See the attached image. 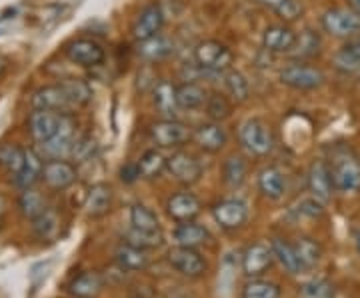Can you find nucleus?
Listing matches in <instances>:
<instances>
[{
    "label": "nucleus",
    "instance_id": "f257e3e1",
    "mask_svg": "<svg viewBox=\"0 0 360 298\" xmlns=\"http://www.w3.org/2000/svg\"><path fill=\"white\" fill-rule=\"evenodd\" d=\"M238 143L248 155L264 158L274 150V134L262 118H246L238 129Z\"/></svg>",
    "mask_w": 360,
    "mask_h": 298
},
{
    "label": "nucleus",
    "instance_id": "f03ea898",
    "mask_svg": "<svg viewBox=\"0 0 360 298\" xmlns=\"http://www.w3.org/2000/svg\"><path fill=\"white\" fill-rule=\"evenodd\" d=\"M150 138L158 148L179 150L193 141V129L179 118H160L150 124Z\"/></svg>",
    "mask_w": 360,
    "mask_h": 298
},
{
    "label": "nucleus",
    "instance_id": "7ed1b4c3",
    "mask_svg": "<svg viewBox=\"0 0 360 298\" xmlns=\"http://www.w3.org/2000/svg\"><path fill=\"white\" fill-rule=\"evenodd\" d=\"M330 164V174L336 193H359L360 190V162L352 153H336Z\"/></svg>",
    "mask_w": 360,
    "mask_h": 298
},
{
    "label": "nucleus",
    "instance_id": "20e7f679",
    "mask_svg": "<svg viewBox=\"0 0 360 298\" xmlns=\"http://www.w3.org/2000/svg\"><path fill=\"white\" fill-rule=\"evenodd\" d=\"M281 82L292 91H316L324 84V72L309 63H290L281 70Z\"/></svg>",
    "mask_w": 360,
    "mask_h": 298
},
{
    "label": "nucleus",
    "instance_id": "39448f33",
    "mask_svg": "<svg viewBox=\"0 0 360 298\" xmlns=\"http://www.w3.org/2000/svg\"><path fill=\"white\" fill-rule=\"evenodd\" d=\"M167 262L184 278H202L208 273V262L206 259L198 252V248H188L174 245L167 252Z\"/></svg>",
    "mask_w": 360,
    "mask_h": 298
},
{
    "label": "nucleus",
    "instance_id": "423d86ee",
    "mask_svg": "<svg viewBox=\"0 0 360 298\" xmlns=\"http://www.w3.org/2000/svg\"><path fill=\"white\" fill-rule=\"evenodd\" d=\"M194 63L208 72H224L234 63V54L219 40H202L194 48Z\"/></svg>",
    "mask_w": 360,
    "mask_h": 298
},
{
    "label": "nucleus",
    "instance_id": "0eeeda50",
    "mask_svg": "<svg viewBox=\"0 0 360 298\" xmlns=\"http://www.w3.org/2000/svg\"><path fill=\"white\" fill-rule=\"evenodd\" d=\"M75 143H77V120L72 117V112H65L60 118L58 132L52 136L51 141L40 144L42 156H46L49 160L66 158V156L72 155Z\"/></svg>",
    "mask_w": 360,
    "mask_h": 298
},
{
    "label": "nucleus",
    "instance_id": "6e6552de",
    "mask_svg": "<svg viewBox=\"0 0 360 298\" xmlns=\"http://www.w3.org/2000/svg\"><path fill=\"white\" fill-rule=\"evenodd\" d=\"M321 25L326 34L335 37V39H350L354 34H360V16L352 13L350 8H328L322 14Z\"/></svg>",
    "mask_w": 360,
    "mask_h": 298
},
{
    "label": "nucleus",
    "instance_id": "1a4fd4ad",
    "mask_svg": "<svg viewBox=\"0 0 360 298\" xmlns=\"http://www.w3.org/2000/svg\"><path fill=\"white\" fill-rule=\"evenodd\" d=\"M212 219L222 231L234 233L248 221V205L240 198H222L212 205Z\"/></svg>",
    "mask_w": 360,
    "mask_h": 298
},
{
    "label": "nucleus",
    "instance_id": "9d476101",
    "mask_svg": "<svg viewBox=\"0 0 360 298\" xmlns=\"http://www.w3.org/2000/svg\"><path fill=\"white\" fill-rule=\"evenodd\" d=\"M168 174L182 186H193L202 176V164L200 160L186 150H176L168 156L167 162Z\"/></svg>",
    "mask_w": 360,
    "mask_h": 298
},
{
    "label": "nucleus",
    "instance_id": "9b49d317",
    "mask_svg": "<svg viewBox=\"0 0 360 298\" xmlns=\"http://www.w3.org/2000/svg\"><path fill=\"white\" fill-rule=\"evenodd\" d=\"M78 179V172L72 162H68L66 158H54L46 160L44 169H42V182L54 190V193H63L66 188H70Z\"/></svg>",
    "mask_w": 360,
    "mask_h": 298
},
{
    "label": "nucleus",
    "instance_id": "f8f14e48",
    "mask_svg": "<svg viewBox=\"0 0 360 298\" xmlns=\"http://www.w3.org/2000/svg\"><path fill=\"white\" fill-rule=\"evenodd\" d=\"M307 186L310 196L319 198L321 202H328L335 195V182L330 174V164L326 160H314L307 172Z\"/></svg>",
    "mask_w": 360,
    "mask_h": 298
},
{
    "label": "nucleus",
    "instance_id": "ddd939ff",
    "mask_svg": "<svg viewBox=\"0 0 360 298\" xmlns=\"http://www.w3.org/2000/svg\"><path fill=\"white\" fill-rule=\"evenodd\" d=\"M167 214L174 222H191L196 221V216L202 212V202L200 198L191 193V190H180L168 196Z\"/></svg>",
    "mask_w": 360,
    "mask_h": 298
},
{
    "label": "nucleus",
    "instance_id": "4468645a",
    "mask_svg": "<svg viewBox=\"0 0 360 298\" xmlns=\"http://www.w3.org/2000/svg\"><path fill=\"white\" fill-rule=\"evenodd\" d=\"M274 264V252L266 242H255L243 252V273L246 278H260Z\"/></svg>",
    "mask_w": 360,
    "mask_h": 298
},
{
    "label": "nucleus",
    "instance_id": "2eb2a0df",
    "mask_svg": "<svg viewBox=\"0 0 360 298\" xmlns=\"http://www.w3.org/2000/svg\"><path fill=\"white\" fill-rule=\"evenodd\" d=\"M30 104L37 110H52V112H60V115L70 112V108H72L65 86L60 82L58 84H49V86H40L39 91L32 92Z\"/></svg>",
    "mask_w": 360,
    "mask_h": 298
},
{
    "label": "nucleus",
    "instance_id": "dca6fc26",
    "mask_svg": "<svg viewBox=\"0 0 360 298\" xmlns=\"http://www.w3.org/2000/svg\"><path fill=\"white\" fill-rule=\"evenodd\" d=\"M165 26V13H162V6L156 4V2H150L142 8L134 25H132V37L142 42V40H148L160 34Z\"/></svg>",
    "mask_w": 360,
    "mask_h": 298
},
{
    "label": "nucleus",
    "instance_id": "f3484780",
    "mask_svg": "<svg viewBox=\"0 0 360 298\" xmlns=\"http://www.w3.org/2000/svg\"><path fill=\"white\" fill-rule=\"evenodd\" d=\"M65 54L68 56V60L84 68L103 65L104 60V48L92 39H75L72 42H68Z\"/></svg>",
    "mask_w": 360,
    "mask_h": 298
},
{
    "label": "nucleus",
    "instance_id": "a211bd4d",
    "mask_svg": "<svg viewBox=\"0 0 360 298\" xmlns=\"http://www.w3.org/2000/svg\"><path fill=\"white\" fill-rule=\"evenodd\" d=\"M60 118L63 115L60 112H52V110H32L30 117H28V132L32 136L34 143H46L51 141L52 136L58 132V127H60Z\"/></svg>",
    "mask_w": 360,
    "mask_h": 298
},
{
    "label": "nucleus",
    "instance_id": "6ab92c4d",
    "mask_svg": "<svg viewBox=\"0 0 360 298\" xmlns=\"http://www.w3.org/2000/svg\"><path fill=\"white\" fill-rule=\"evenodd\" d=\"M193 141L200 150H205L208 155H217L229 143V134L220 127V122L210 120V122L198 124L193 130Z\"/></svg>",
    "mask_w": 360,
    "mask_h": 298
},
{
    "label": "nucleus",
    "instance_id": "aec40b11",
    "mask_svg": "<svg viewBox=\"0 0 360 298\" xmlns=\"http://www.w3.org/2000/svg\"><path fill=\"white\" fill-rule=\"evenodd\" d=\"M112 200H115V193L112 186L106 182H96L92 184L84 200V212L89 219H103L110 212L112 208Z\"/></svg>",
    "mask_w": 360,
    "mask_h": 298
},
{
    "label": "nucleus",
    "instance_id": "412c9836",
    "mask_svg": "<svg viewBox=\"0 0 360 298\" xmlns=\"http://www.w3.org/2000/svg\"><path fill=\"white\" fill-rule=\"evenodd\" d=\"M42 169H44V160L42 155H39L34 148H26L25 162L20 170L14 174V184L16 188L26 190V188H34V184L42 181Z\"/></svg>",
    "mask_w": 360,
    "mask_h": 298
},
{
    "label": "nucleus",
    "instance_id": "4be33fe9",
    "mask_svg": "<svg viewBox=\"0 0 360 298\" xmlns=\"http://www.w3.org/2000/svg\"><path fill=\"white\" fill-rule=\"evenodd\" d=\"M296 42V32L288 25H272L262 34V44L269 52L288 54Z\"/></svg>",
    "mask_w": 360,
    "mask_h": 298
},
{
    "label": "nucleus",
    "instance_id": "5701e85b",
    "mask_svg": "<svg viewBox=\"0 0 360 298\" xmlns=\"http://www.w3.org/2000/svg\"><path fill=\"white\" fill-rule=\"evenodd\" d=\"M258 190L269 200H281L286 193V176L278 167H264L258 172Z\"/></svg>",
    "mask_w": 360,
    "mask_h": 298
},
{
    "label": "nucleus",
    "instance_id": "b1692460",
    "mask_svg": "<svg viewBox=\"0 0 360 298\" xmlns=\"http://www.w3.org/2000/svg\"><path fill=\"white\" fill-rule=\"evenodd\" d=\"M322 51L321 34L312 28H304L300 34H296V42L288 56H292L296 63H307L316 58Z\"/></svg>",
    "mask_w": 360,
    "mask_h": 298
},
{
    "label": "nucleus",
    "instance_id": "393cba45",
    "mask_svg": "<svg viewBox=\"0 0 360 298\" xmlns=\"http://www.w3.org/2000/svg\"><path fill=\"white\" fill-rule=\"evenodd\" d=\"M115 260L118 264L120 271H127V273H141L148 266V254L146 250L136 248L129 245V242H120L115 250Z\"/></svg>",
    "mask_w": 360,
    "mask_h": 298
},
{
    "label": "nucleus",
    "instance_id": "a878e982",
    "mask_svg": "<svg viewBox=\"0 0 360 298\" xmlns=\"http://www.w3.org/2000/svg\"><path fill=\"white\" fill-rule=\"evenodd\" d=\"M136 52H139V56H141L142 60L155 65V63L167 60V58H170L174 54V42L168 40L167 37H162V34H156L153 39L139 42V51Z\"/></svg>",
    "mask_w": 360,
    "mask_h": 298
},
{
    "label": "nucleus",
    "instance_id": "bb28decb",
    "mask_svg": "<svg viewBox=\"0 0 360 298\" xmlns=\"http://www.w3.org/2000/svg\"><path fill=\"white\" fill-rule=\"evenodd\" d=\"M172 238L180 247L200 248L210 240V233H208L206 226L198 224L196 221L180 222L179 226L174 228V233H172Z\"/></svg>",
    "mask_w": 360,
    "mask_h": 298
},
{
    "label": "nucleus",
    "instance_id": "cd10ccee",
    "mask_svg": "<svg viewBox=\"0 0 360 298\" xmlns=\"http://www.w3.org/2000/svg\"><path fill=\"white\" fill-rule=\"evenodd\" d=\"M104 288V280L96 271H84V273L77 274L70 285H68V292L75 298H96Z\"/></svg>",
    "mask_w": 360,
    "mask_h": 298
},
{
    "label": "nucleus",
    "instance_id": "c85d7f7f",
    "mask_svg": "<svg viewBox=\"0 0 360 298\" xmlns=\"http://www.w3.org/2000/svg\"><path fill=\"white\" fill-rule=\"evenodd\" d=\"M153 101L162 118H176V112L180 108L176 103V86L172 82H168V80L156 82V86L153 89Z\"/></svg>",
    "mask_w": 360,
    "mask_h": 298
},
{
    "label": "nucleus",
    "instance_id": "c756f323",
    "mask_svg": "<svg viewBox=\"0 0 360 298\" xmlns=\"http://www.w3.org/2000/svg\"><path fill=\"white\" fill-rule=\"evenodd\" d=\"M333 63L340 72H347V74L360 70V34L345 40L342 48L336 52Z\"/></svg>",
    "mask_w": 360,
    "mask_h": 298
},
{
    "label": "nucleus",
    "instance_id": "7c9ffc66",
    "mask_svg": "<svg viewBox=\"0 0 360 298\" xmlns=\"http://www.w3.org/2000/svg\"><path fill=\"white\" fill-rule=\"evenodd\" d=\"M208 101V92L198 82H182L176 86V103L180 110H198Z\"/></svg>",
    "mask_w": 360,
    "mask_h": 298
},
{
    "label": "nucleus",
    "instance_id": "2f4dec72",
    "mask_svg": "<svg viewBox=\"0 0 360 298\" xmlns=\"http://www.w3.org/2000/svg\"><path fill=\"white\" fill-rule=\"evenodd\" d=\"M270 247H272V252H274V260L283 266L286 273L292 274V276H295V274L304 273L300 260L296 257L292 242H288V240H284V238H272Z\"/></svg>",
    "mask_w": 360,
    "mask_h": 298
},
{
    "label": "nucleus",
    "instance_id": "473e14b6",
    "mask_svg": "<svg viewBox=\"0 0 360 298\" xmlns=\"http://www.w3.org/2000/svg\"><path fill=\"white\" fill-rule=\"evenodd\" d=\"M248 176V162L243 155L226 156L222 162V181L231 188H240Z\"/></svg>",
    "mask_w": 360,
    "mask_h": 298
},
{
    "label": "nucleus",
    "instance_id": "72a5a7b5",
    "mask_svg": "<svg viewBox=\"0 0 360 298\" xmlns=\"http://www.w3.org/2000/svg\"><path fill=\"white\" fill-rule=\"evenodd\" d=\"M168 158L158 148H150L146 153H142V156L136 160L139 170H141V179L144 181H156L160 179V174L167 170Z\"/></svg>",
    "mask_w": 360,
    "mask_h": 298
},
{
    "label": "nucleus",
    "instance_id": "f704fd0d",
    "mask_svg": "<svg viewBox=\"0 0 360 298\" xmlns=\"http://www.w3.org/2000/svg\"><path fill=\"white\" fill-rule=\"evenodd\" d=\"M130 226L136 231H146V233H160L162 224L158 221L156 212L142 202H134L130 207Z\"/></svg>",
    "mask_w": 360,
    "mask_h": 298
},
{
    "label": "nucleus",
    "instance_id": "c9c22d12",
    "mask_svg": "<svg viewBox=\"0 0 360 298\" xmlns=\"http://www.w3.org/2000/svg\"><path fill=\"white\" fill-rule=\"evenodd\" d=\"M32 233L42 242H51L58 234H60V216L56 214V210L46 208L39 219L32 221Z\"/></svg>",
    "mask_w": 360,
    "mask_h": 298
},
{
    "label": "nucleus",
    "instance_id": "e433bc0d",
    "mask_svg": "<svg viewBox=\"0 0 360 298\" xmlns=\"http://www.w3.org/2000/svg\"><path fill=\"white\" fill-rule=\"evenodd\" d=\"M292 247H295L296 257L300 260L304 273H307V271H312V268L321 262L322 248L314 238H310V236H300V238H296L295 242H292Z\"/></svg>",
    "mask_w": 360,
    "mask_h": 298
},
{
    "label": "nucleus",
    "instance_id": "4c0bfd02",
    "mask_svg": "<svg viewBox=\"0 0 360 298\" xmlns=\"http://www.w3.org/2000/svg\"><path fill=\"white\" fill-rule=\"evenodd\" d=\"M257 2L266 11L276 14L284 22H295L304 13V6L300 0H257Z\"/></svg>",
    "mask_w": 360,
    "mask_h": 298
},
{
    "label": "nucleus",
    "instance_id": "58836bf2",
    "mask_svg": "<svg viewBox=\"0 0 360 298\" xmlns=\"http://www.w3.org/2000/svg\"><path fill=\"white\" fill-rule=\"evenodd\" d=\"M46 200H44V196L40 195L39 190H34V188H26L20 193L18 196V210H20V214L28 219V221H34V219H39L40 214L46 210Z\"/></svg>",
    "mask_w": 360,
    "mask_h": 298
},
{
    "label": "nucleus",
    "instance_id": "ea45409f",
    "mask_svg": "<svg viewBox=\"0 0 360 298\" xmlns=\"http://www.w3.org/2000/svg\"><path fill=\"white\" fill-rule=\"evenodd\" d=\"M122 242H129L132 247L142 248L148 252V250H156L165 245V234H162V231L160 233H146V231H136L130 226L122 236Z\"/></svg>",
    "mask_w": 360,
    "mask_h": 298
},
{
    "label": "nucleus",
    "instance_id": "a19ab883",
    "mask_svg": "<svg viewBox=\"0 0 360 298\" xmlns=\"http://www.w3.org/2000/svg\"><path fill=\"white\" fill-rule=\"evenodd\" d=\"M60 84L65 86L72 108H82V106H86L92 101V89H90V84L86 80H82V78H66V80H60Z\"/></svg>",
    "mask_w": 360,
    "mask_h": 298
},
{
    "label": "nucleus",
    "instance_id": "79ce46f5",
    "mask_svg": "<svg viewBox=\"0 0 360 298\" xmlns=\"http://www.w3.org/2000/svg\"><path fill=\"white\" fill-rule=\"evenodd\" d=\"M283 290L276 283H270L264 278H248V283L243 286L240 298H281Z\"/></svg>",
    "mask_w": 360,
    "mask_h": 298
},
{
    "label": "nucleus",
    "instance_id": "37998d69",
    "mask_svg": "<svg viewBox=\"0 0 360 298\" xmlns=\"http://www.w3.org/2000/svg\"><path fill=\"white\" fill-rule=\"evenodd\" d=\"M205 108L206 117L210 118V120H214V122H222V120L232 117V101L226 94H222V92L208 94Z\"/></svg>",
    "mask_w": 360,
    "mask_h": 298
},
{
    "label": "nucleus",
    "instance_id": "c03bdc74",
    "mask_svg": "<svg viewBox=\"0 0 360 298\" xmlns=\"http://www.w3.org/2000/svg\"><path fill=\"white\" fill-rule=\"evenodd\" d=\"M224 86H226V91L231 94L232 101H236V103H246L248 96H250L248 80L238 70H226V74H224Z\"/></svg>",
    "mask_w": 360,
    "mask_h": 298
},
{
    "label": "nucleus",
    "instance_id": "a18cd8bd",
    "mask_svg": "<svg viewBox=\"0 0 360 298\" xmlns=\"http://www.w3.org/2000/svg\"><path fill=\"white\" fill-rule=\"evenodd\" d=\"M25 148H20L18 144L2 143L0 144V167L8 170L14 176L25 162Z\"/></svg>",
    "mask_w": 360,
    "mask_h": 298
},
{
    "label": "nucleus",
    "instance_id": "49530a36",
    "mask_svg": "<svg viewBox=\"0 0 360 298\" xmlns=\"http://www.w3.org/2000/svg\"><path fill=\"white\" fill-rule=\"evenodd\" d=\"M96 153V141L92 138V136H80L77 138V143H75V148H72V158L77 160V162H86L90 160L92 156Z\"/></svg>",
    "mask_w": 360,
    "mask_h": 298
},
{
    "label": "nucleus",
    "instance_id": "de8ad7c7",
    "mask_svg": "<svg viewBox=\"0 0 360 298\" xmlns=\"http://www.w3.org/2000/svg\"><path fill=\"white\" fill-rule=\"evenodd\" d=\"M302 297L304 298H335V286L326 280H312L309 285L302 286Z\"/></svg>",
    "mask_w": 360,
    "mask_h": 298
},
{
    "label": "nucleus",
    "instance_id": "09e8293b",
    "mask_svg": "<svg viewBox=\"0 0 360 298\" xmlns=\"http://www.w3.org/2000/svg\"><path fill=\"white\" fill-rule=\"evenodd\" d=\"M322 212H324V202H321L314 196L300 200V205L296 208V214L298 216H304V219H319Z\"/></svg>",
    "mask_w": 360,
    "mask_h": 298
},
{
    "label": "nucleus",
    "instance_id": "8fccbe9b",
    "mask_svg": "<svg viewBox=\"0 0 360 298\" xmlns=\"http://www.w3.org/2000/svg\"><path fill=\"white\" fill-rule=\"evenodd\" d=\"M141 179V170H139V164L136 162H129L120 169V181L124 184H132Z\"/></svg>",
    "mask_w": 360,
    "mask_h": 298
},
{
    "label": "nucleus",
    "instance_id": "3c124183",
    "mask_svg": "<svg viewBox=\"0 0 360 298\" xmlns=\"http://www.w3.org/2000/svg\"><path fill=\"white\" fill-rule=\"evenodd\" d=\"M347 2H348V8L360 16V0H347Z\"/></svg>",
    "mask_w": 360,
    "mask_h": 298
},
{
    "label": "nucleus",
    "instance_id": "603ef678",
    "mask_svg": "<svg viewBox=\"0 0 360 298\" xmlns=\"http://www.w3.org/2000/svg\"><path fill=\"white\" fill-rule=\"evenodd\" d=\"M352 240H354V248H356V252L360 254V228H356V231L352 233Z\"/></svg>",
    "mask_w": 360,
    "mask_h": 298
},
{
    "label": "nucleus",
    "instance_id": "864d4df0",
    "mask_svg": "<svg viewBox=\"0 0 360 298\" xmlns=\"http://www.w3.org/2000/svg\"><path fill=\"white\" fill-rule=\"evenodd\" d=\"M4 210H6V200H4V196L0 195V219H2V214H4Z\"/></svg>",
    "mask_w": 360,
    "mask_h": 298
},
{
    "label": "nucleus",
    "instance_id": "5fc2aeb1",
    "mask_svg": "<svg viewBox=\"0 0 360 298\" xmlns=\"http://www.w3.org/2000/svg\"><path fill=\"white\" fill-rule=\"evenodd\" d=\"M4 70H6V58H2V56H0V78H2V74H4Z\"/></svg>",
    "mask_w": 360,
    "mask_h": 298
}]
</instances>
